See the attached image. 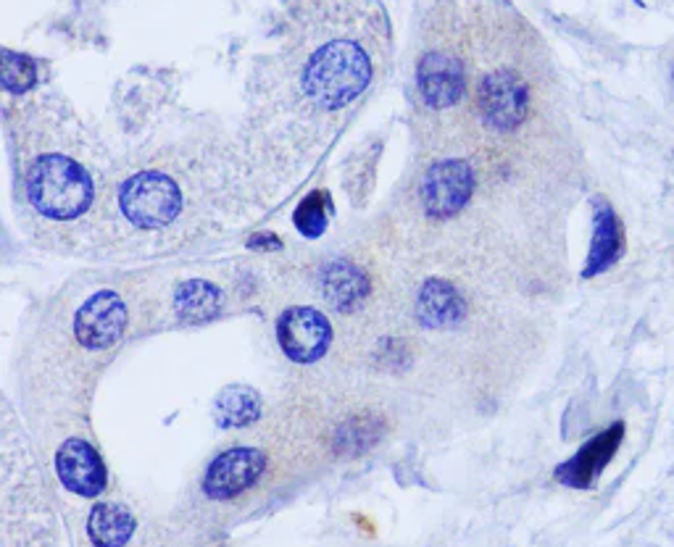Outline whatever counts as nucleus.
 I'll return each instance as SVG.
<instances>
[{
	"label": "nucleus",
	"mask_w": 674,
	"mask_h": 547,
	"mask_svg": "<svg viewBox=\"0 0 674 547\" xmlns=\"http://www.w3.org/2000/svg\"><path fill=\"white\" fill-rule=\"evenodd\" d=\"M474 193V174L461 159L440 161L424 174L420 188L422 209L430 219H451L464 211Z\"/></svg>",
	"instance_id": "6"
},
{
	"label": "nucleus",
	"mask_w": 674,
	"mask_h": 547,
	"mask_svg": "<svg viewBox=\"0 0 674 547\" xmlns=\"http://www.w3.org/2000/svg\"><path fill=\"white\" fill-rule=\"evenodd\" d=\"M172 308L184 324L214 322L224 308V295L214 282L209 280H184L177 284Z\"/></svg>",
	"instance_id": "15"
},
{
	"label": "nucleus",
	"mask_w": 674,
	"mask_h": 547,
	"mask_svg": "<svg viewBox=\"0 0 674 547\" xmlns=\"http://www.w3.org/2000/svg\"><path fill=\"white\" fill-rule=\"evenodd\" d=\"M319 284H322V295L328 297L332 308L343 311V314H351L359 305H364L369 293H372L364 269L348 259H335L324 264Z\"/></svg>",
	"instance_id": "13"
},
{
	"label": "nucleus",
	"mask_w": 674,
	"mask_h": 547,
	"mask_svg": "<svg viewBox=\"0 0 674 547\" xmlns=\"http://www.w3.org/2000/svg\"><path fill=\"white\" fill-rule=\"evenodd\" d=\"M624 251V234L622 224L616 219L612 203H606L603 197H595L593 203V240H591V253H587V264L583 276L593 280L603 272H608Z\"/></svg>",
	"instance_id": "12"
},
{
	"label": "nucleus",
	"mask_w": 674,
	"mask_h": 547,
	"mask_svg": "<svg viewBox=\"0 0 674 547\" xmlns=\"http://www.w3.org/2000/svg\"><path fill=\"white\" fill-rule=\"evenodd\" d=\"M369 67L353 42H328L319 48L309 67L311 92H322L330 101H348L366 82Z\"/></svg>",
	"instance_id": "5"
},
{
	"label": "nucleus",
	"mask_w": 674,
	"mask_h": 547,
	"mask_svg": "<svg viewBox=\"0 0 674 547\" xmlns=\"http://www.w3.org/2000/svg\"><path fill=\"white\" fill-rule=\"evenodd\" d=\"M119 209L138 230H164L180 216L182 193L172 176L140 172L124 180L119 190Z\"/></svg>",
	"instance_id": "2"
},
{
	"label": "nucleus",
	"mask_w": 674,
	"mask_h": 547,
	"mask_svg": "<svg viewBox=\"0 0 674 547\" xmlns=\"http://www.w3.org/2000/svg\"><path fill=\"white\" fill-rule=\"evenodd\" d=\"M134 529H138L134 514L122 503H98L84 521L92 547H124L132 539Z\"/></svg>",
	"instance_id": "16"
},
{
	"label": "nucleus",
	"mask_w": 674,
	"mask_h": 547,
	"mask_svg": "<svg viewBox=\"0 0 674 547\" xmlns=\"http://www.w3.org/2000/svg\"><path fill=\"white\" fill-rule=\"evenodd\" d=\"M266 453L253 445H232L205 466L201 489L209 500L227 503L259 485L266 472Z\"/></svg>",
	"instance_id": "4"
},
{
	"label": "nucleus",
	"mask_w": 674,
	"mask_h": 547,
	"mask_svg": "<svg viewBox=\"0 0 674 547\" xmlns=\"http://www.w3.org/2000/svg\"><path fill=\"white\" fill-rule=\"evenodd\" d=\"M56 474L67 493L77 497H92L103 495L109 487V468L98 447L88 443L84 437H69L63 439L56 450Z\"/></svg>",
	"instance_id": "7"
},
{
	"label": "nucleus",
	"mask_w": 674,
	"mask_h": 547,
	"mask_svg": "<svg viewBox=\"0 0 674 547\" xmlns=\"http://www.w3.org/2000/svg\"><path fill=\"white\" fill-rule=\"evenodd\" d=\"M416 84L430 109H451L464 98L466 69L461 55L451 51H430L416 67Z\"/></svg>",
	"instance_id": "9"
},
{
	"label": "nucleus",
	"mask_w": 674,
	"mask_h": 547,
	"mask_svg": "<svg viewBox=\"0 0 674 547\" xmlns=\"http://www.w3.org/2000/svg\"><path fill=\"white\" fill-rule=\"evenodd\" d=\"M127 330V305L117 293H98L74 318V335L90 351L117 345Z\"/></svg>",
	"instance_id": "10"
},
{
	"label": "nucleus",
	"mask_w": 674,
	"mask_h": 547,
	"mask_svg": "<svg viewBox=\"0 0 674 547\" xmlns=\"http://www.w3.org/2000/svg\"><path fill=\"white\" fill-rule=\"evenodd\" d=\"M332 216V197L328 190H314L298 203V209L293 213V224L295 230L301 232V237L306 240H316L322 237L324 230H328Z\"/></svg>",
	"instance_id": "18"
},
{
	"label": "nucleus",
	"mask_w": 674,
	"mask_h": 547,
	"mask_svg": "<svg viewBox=\"0 0 674 547\" xmlns=\"http://www.w3.org/2000/svg\"><path fill=\"white\" fill-rule=\"evenodd\" d=\"M672 88H674V69H672Z\"/></svg>",
	"instance_id": "22"
},
{
	"label": "nucleus",
	"mask_w": 674,
	"mask_h": 547,
	"mask_svg": "<svg viewBox=\"0 0 674 547\" xmlns=\"http://www.w3.org/2000/svg\"><path fill=\"white\" fill-rule=\"evenodd\" d=\"M274 335L288 361L298 366H311L328 355L332 345V324L314 305H290L276 318Z\"/></svg>",
	"instance_id": "3"
},
{
	"label": "nucleus",
	"mask_w": 674,
	"mask_h": 547,
	"mask_svg": "<svg viewBox=\"0 0 674 547\" xmlns=\"http://www.w3.org/2000/svg\"><path fill=\"white\" fill-rule=\"evenodd\" d=\"M624 439V424H612L577 450V456L556 468V479L564 487L591 489L601 477L608 460L616 456Z\"/></svg>",
	"instance_id": "11"
},
{
	"label": "nucleus",
	"mask_w": 674,
	"mask_h": 547,
	"mask_svg": "<svg viewBox=\"0 0 674 547\" xmlns=\"http://www.w3.org/2000/svg\"><path fill=\"white\" fill-rule=\"evenodd\" d=\"M480 105L482 117H485L495 130H516V126L527 119V84L522 82V77L516 74V71H493V74L482 77L480 82Z\"/></svg>",
	"instance_id": "8"
},
{
	"label": "nucleus",
	"mask_w": 674,
	"mask_h": 547,
	"mask_svg": "<svg viewBox=\"0 0 674 547\" xmlns=\"http://www.w3.org/2000/svg\"><path fill=\"white\" fill-rule=\"evenodd\" d=\"M34 82V61L24 59V55L6 53L3 59V84L9 92L24 90Z\"/></svg>",
	"instance_id": "19"
},
{
	"label": "nucleus",
	"mask_w": 674,
	"mask_h": 547,
	"mask_svg": "<svg viewBox=\"0 0 674 547\" xmlns=\"http://www.w3.org/2000/svg\"><path fill=\"white\" fill-rule=\"evenodd\" d=\"M261 408V395L248 385H230L217 395L214 406H211V416L219 429H245L259 422Z\"/></svg>",
	"instance_id": "17"
},
{
	"label": "nucleus",
	"mask_w": 674,
	"mask_h": 547,
	"mask_svg": "<svg viewBox=\"0 0 674 547\" xmlns=\"http://www.w3.org/2000/svg\"><path fill=\"white\" fill-rule=\"evenodd\" d=\"M24 193L40 216L51 222H72L90 209L95 182L82 163L53 153L32 163L24 176Z\"/></svg>",
	"instance_id": "1"
},
{
	"label": "nucleus",
	"mask_w": 674,
	"mask_h": 547,
	"mask_svg": "<svg viewBox=\"0 0 674 547\" xmlns=\"http://www.w3.org/2000/svg\"><path fill=\"white\" fill-rule=\"evenodd\" d=\"M466 316V301L456 284L445 280H427L416 295V318L427 330H451Z\"/></svg>",
	"instance_id": "14"
},
{
	"label": "nucleus",
	"mask_w": 674,
	"mask_h": 547,
	"mask_svg": "<svg viewBox=\"0 0 674 547\" xmlns=\"http://www.w3.org/2000/svg\"><path fill=\"white\" fill-rule=\"evenodd\" d=\"M251 247H253V251H280L282 243H280V237H276V234L261 232V234H253Z\"/></svg>",
	"instance_id": "21"
},
{
	"label": "nucleus",
	"mask_w": 674,
	"mask_h": 547,
	"mask_svg": "<svg viewBox=\"0 0 674 547\" xmlns=\"http://www.w3.org/2000/svg\"><path fill=\"white\" fill-rule=\"evenodd\" d=\"M340 443L351 450H361L364 445H372L378 439V426L366 424V422H351L340 426Z\"/></svg>",
	"instance_id": "20"
}]
</instances>
